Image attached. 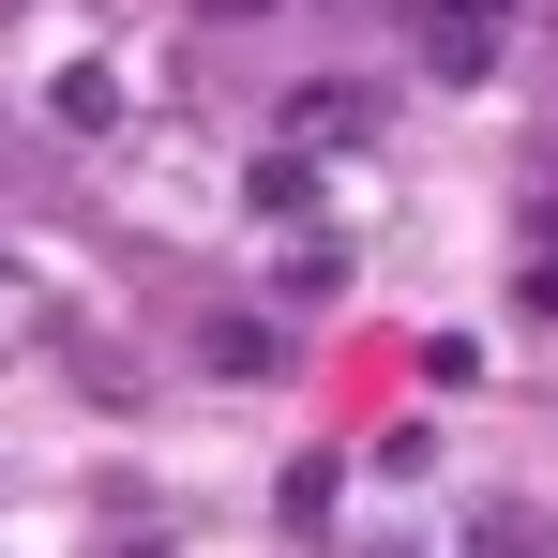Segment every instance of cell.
<instances>
[{
  "label": "cell",
  "instance_id": "52a82bcc",
  "mask_svg": "<svg viewBox=\"0 0 558 558\" xmlns=\"http://www.w3.org/2000/svg\"><path fill=\"white\" fill-rule=\"evenodd\" d=\"M196 15H211V31H242V15H272V0H196Z\"/></svg>",
  "mask_w": 558,
  "mask_h": 558
},
{
  "label": "cell",
  "instance_id": "6da1fadb",
  "mask_svg": "<svg viewBox=\"0 0 558 558\" xmlns=\"http://www.w3.org/2000/svg\"><path fill=\"white\" fill-rule=\"evenodd\" d=\"M498 61H513V0H408V76L483 92Z\"/></svg>",
  "mask_w": 558,
  "mask_h": 558
},
{
  "label": "cell",
  "instance_id": "277c9868",
  "mask_svg": "<svg viewBox=\"0 0 558 558\" xmlns=\"http://www.w3.org/2000/svg\"><path fill=\"white\" fill-rule=\"evenodd\" d=\"M242 196H257L272 227H302V211H317V167H302V151H257V182H242Z\"/></svg>",
  "mask_w": 558,
  "mask_h": 558
},
{
  "label": "cell",
  "instance_id": "7a4b0ae2",
  "mask_svg": "<svg viewBox=\"0 0 558 558\" xmlns=\"http://www.w3.org/2000/svg\"><path fill=\"white\" fill-rule=\"evenodd\" d=\"M287 136H302V151H348V136H377V92H348V76H317V92L287 106Z\"/></svg>",
  "mask_w": 558,
  "mask_h": 558
},
{
  "label": "cell",
  "instance_id": "8992f818",
  "mask_svg": "<svg viewBox=\"0 0 558 558\" xmlns=\"http://www.w3.org/2000/svg\"><path fill=\"white\" fill-rule=\"evenodd\" d=\"M529 317H558V242H544V257H529Z\"/></svg>",
  "mask_w": 558,
  "mask_h": 558
},
{
  "label": "cell",
  "instance_id": "3957f363",
  "mask_svg": "<svg viewBox=\"0 0 558 558\" xmlns=\"http://www.w3.org/2000/svg\"><path fill=\"white\" fill-rule=\"evenodd\" d=\"M61 121H76V136H121V61H61Z\"/></svg>",
  "mask_w": 558,
  "mask_h": 558
},
{
  "label": "cell",
  "instance_id": "5b68a950",
  "mask_svg": "<svg viewBox=\"0 0 558 558\" xmlns=\"http://www.w3.org/2000/svg\"><path fill=\"white\" fill-rule=\"evenodd\" d=\"M272 513H287V529H332V453H302V468H287V498H272Z\"/></svg>",
  "mask_w": 558,
  "mask_h": 558
}]
</instances>
